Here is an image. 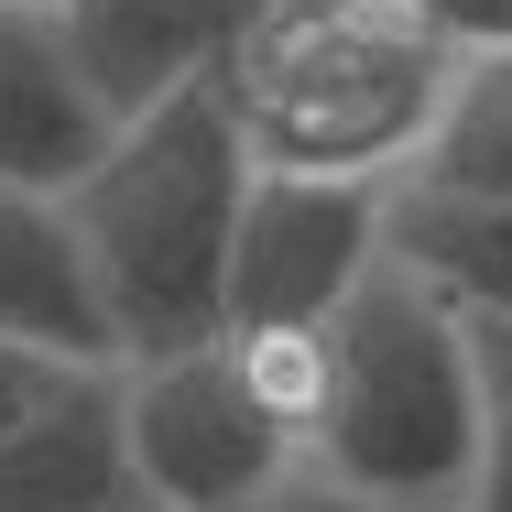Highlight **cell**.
I'll use <instances>...</instances> for the list:
<instances>
[{"label":"cell","mask_w":512,"mask_h":512,"mask_svg":"<svg viewBox=\"0 0 512 512\" xmlns=\"http://www.w3.org/2000/svg\"><path fill=\"white\" fill-rule=\"evenodd\" d=\"M77 77L99 88V109H153L164 88H197L229 66V44L262 22V0H55Z\"/></svg>","instance_id":"cell-6"},{"label":"cell","mask_w":512,"mask_h":512,"mask_svg":"<svg viewBox=\"0 0 512 512\" xmlns=\"http://www.w3.org/2000/svg\"><path fill=\"white\" fill-rule=\"evenodd\" d=\"M229 512H414V502H382V491H349V480H327V469H284L273 491H251V502H229Z\"/></svg>","instance_id":"cell-14"},{"label":"cell","mask_w":512,"mask_h":512,"mask_svg":"<svg viewBox=\"0 0 512 512\" xmlns=\"http://www.w3.org/2000/svg\"><path fill=\"white\" fill-rule=\"evenodd\" d=\"M393 186H436V197H512V33L491 44H458L447 66V99L425 120L414 164Z\"/></svg>","instance_id":"cell-11"},{"label":"cell","mask_w":512,"mask_h":512,"mask_svg":"<svg viewBox=\"0 0 512 512\" xmlns=\"http://www.w3.org/2000/svg\"><path fill=\"white\" fill-rule=\"evenodd\" d=\"M120 447H131L142 512H229V502L273 491L306 458L295 414L262 393V371L240 360V338L120 360Z\"/></svg>","instance_id":"cell-4"},{"label":"cell","mask_w":512,"mask_h":512,"mask_svg":"<svg viewBox=\"0 0 512 512\" xmlns=\"http://www.w3.org/2000/svg\"><path fill=\"white\" fill-rule=\"evenodd\" d=\"M99 142H109V109H99V88L77 77L66 22L33 11V0H0V175L66 186Z\"/></svg>","instance_id":"cell-8"},{"label":"cell","mask_w":512,"mask_h":512,"mask_svg":"<svg viewBox=\"0 0 512 512\" xmlns=\"http://www.w3.org/2000/svg\"><path fill=\"white\" fill-rule=\"evenodd\" d=\"M0 512H142L120 447V360L77 371L44 414L0 436Z\"/></svg>","instance_id":"cell-7"},{"label":"cell","mask_w":512,"mask_h":512,"mask_svg":"<svg viewBox=\"0 0 512 512\" xmlns=\"http://www.w3.org/2000/svg\"><path fill=\"white\" fill-rule=\"evenodd\" d=\"M393 186L371 175H262L229 229V327L218 338H316L382 262Z\"/></svg>","instance_id":"cell-5"},{"label":"cell","mask_w":512,"mask_h":512,"mask_svg":"<svg viewBox=\"0 0 512 512\" xmlns=\"http://www.w3.org/2000/svg\"><path fill=\"white\" fill-rule=\"evenodd\" d=\"M447 66H458V44L425 33L393 0H316V11H262L229 44L218 99H229L240 153L262 175L393 186L436 120V99H447Z\"/></svg>","instance_id":"cell-3"},{"label":"cell","mask_w":512,"mask_h":512,"mask_svg":"<svg viewBox=\"0 0 512 512\" xmlns=\"http://www.w3.org/2000/svg\"><path fill=\"white\" fill-rule=\"evenodd\" d=\"M306 469L414 512H458L480 469V327L382 251L371 284L316 327Z\"/></svg>","instance_id":"cell-2"},{"label":"cell","mask_w":512,"mask_h":512,"mask_svg":"<svg viewBox=\"0 0 512 512\" xmlns=\"http://www.w3.org/2000/svg\"><path fill=\"white\" fill-rule=\"evenodd\" d=\"M55 197H66V229H77V262H88V295L120 360L197 349L229 327V229L251 197V153H240L218 77L164 88L153 109H120L109 142Z\"/></svg>","instance_id":"cell-1"},{"label":"cell","mask_w":512,"mask_h":512,"mask_svg":"<svg viewBox=\"0 0 512 512\" xmlns=\"http://www.w3.org/2000/svg\"><path fill=\"white\" fill-rule=\"evenodd\" d=\"M393 11H414V22L447 33V44H491V33H512V0H393Z\"/></svg>","instance_id":"cell-15"},{"label":"cell","mask_w":512,"mask_h":512,"mask_svg":"<svg viewBox=\"0 0 512 512\" xmlns=\"http://www.w3.org/2000/svg\"><path fill=\"white\" fill-rule=\"evenodd\" d=\"M77 371H99V360H55V349H22V338H0V436L22 425V414H44Z\"/></svg>","instance_id":"cell-13"},{"label":"cell","mask_w":512,"mask_h":512,"mask_svg":"<svg viewBox=\"0 0 512 512\" xmlns=\"http://www.w3.org/2000/svg\"><path fill=\"white\" fill-rule=\"evenodd\" d=\"M33 11H55V0H33Z\"/></svg>","instance_id":"cell-16"},{"label":"cell","mask_w":512,"mask_h":512,"mask_svg":"<svg viewBox=\"0 0 512 512\" xmlns=\"http://www.w3.org/2000/svg\"><path fill=\"white\" fill-rule=\"evenodd\" d=\"M0 338L55 349V360H120L88 295V262H77V229H66V197L22 175H0Z\"/></svg>","instance_id":"cell-9"},{"label":"cell","mask_w":512,"mask_h":512,"mask_svg":"<svg viewBox=\"0 0 512 512\" xmlns=\"http://www.w3.org/2000/svg\"><path fill=\"white\" fill-rule=\"evenodd\" d=\"M458 512H512V316L480 327V469Z\"/></svg>","instance_id":"cell-12"},{"label":"cell","mask_w":512,"mask_h":512,"mask_svg":"<svg viewBox=\"0 0 512 512\" xmlns=\"http://www.w3.org/2000/svg\"><path fill=\"white\" fill-rule=\"evenodd\" d=\"M382 251L404 262L425 295H447L469 327L512 316V197H436V186H393Z\"/></svg>","instance_id":"cell-10"}]
</instances>
